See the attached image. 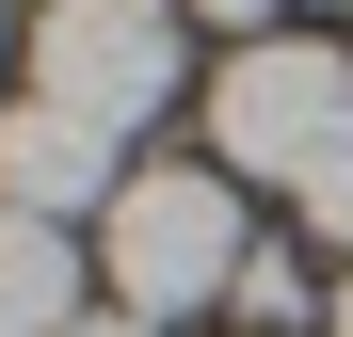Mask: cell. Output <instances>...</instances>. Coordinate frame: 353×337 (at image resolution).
<instances>
[{
  "label": "cell",
  "mask_w": 353,
  "mask_h": 337,
  "mask_svg": "<svg viewBox=\"0 0 353 337\" xmlns=\"http://www.w3.org/2000/svg\"><path fill=\"white\" fill-rule=\"evenodd\" d=\"M176 65H193V17L176 0H48L32 17V96L81 112V129H112V145L145 112H176Z\"/></svg>",
  "instance_id": "3957f363"
},
{
  "label": "cell",
  "mask_w": 353,
  "mask_h": 337,
  "mask_svg": "<svg viewBox=\"0 0 353 337\" xmlns=\"http://www.w3.org/2000/svg\"><path fill=\"white\" fill-rule=\"evenodd\" d=\"M0 48H32V32H17V17H0Z\"/></svg>",
  "instance_id": "8fae6325"
},
{
  "label": "cell",
  "mask_w": 353,
  "mask_h": 337,
  "mask_svg": "<svg viewBox=\"0 0 353 337\" xmlns=\"http://www.w3.org/2000/svg\"><path fill=\"white\" fill-rule=\"evenodd\" d=\"M321 305H337V337H353V273H337V289H321Z\"/></svg>",
  "instance_id": "30bf717a"
},
{
  "label": "cell",
  "mask_w": 353,
  "mask_h": 337,
  "mask_svg": "<svg viewBox=\"0 0 353 337\" xmlns=\"http://www.w3.org/2000/svg\"><path fill=\"white\" fill-rule=\"evenodd\" d=\"M193 17H209V32H241V48H273V32H257L273 0H193Z\"/></svg>",
  "instance_id": "ba28073f"
},
{
  "label": "cell",
  "mask_w": 353,
  "mask_h": 337,
  "mask_svg": "<svg viewBox=\"0 0 353 337\" xmlns=\"http://www.w3.org/2000/svg\"><path fill=\"white\" fill-rule=\"evenodd\" d=\"M81 337H161V321H129V305H97V321H81Z\"/></svg>",
  "instance_id": "9c48e42d"
},
{
  "label": "cell",
  "mask_w": 353,
  "mask_h": 337,
  "mask_svg": "<svg viewBox=\"0 0 353 337\" xmlns=\"http://www.w3.org/2000/svg\"><path fill=\"white\" fill-rule=\"evenodd\" d=\"M241 193L225 177H193V161H129V193H112V225H97V305H129V321H193V305H225L241 289Z\"/></svg>",
  "instance_id": "6da1fadb"
},
{
  "label": "cell",
  "mask_w": 353,
  "mask_h": 337,
  "mask_svg": "<svg viewBox=\"0 0 353 337\" xmlns=\"http://www.w3.org/2000/svg\"><path fill=\"white\" fill-rule=\"evenodd\" d=\"M112 193H129L112 129H81V112H48V96L0 112V209H32V225H112Z\"/></svg>",
  "instance_id": "277c9868"
},
{
  "label": "cell",
  "mask_w": 353,
  "mask_h": 337,
  "mask_svg": "<svg viewBox=\"0 0 353 337\" xmlns=\"http://www.w3.org/2000/svg\"><path fill=\"white\" fill-rule=\"evenodd\" d=\"M305 241H337V273H353V161H337V177H305Z\"/></svg>",
  "instance_id": "52a82bcc"
},
{
  "label": "cell",
  "mask_w": 353,
  "mask_h": 337,
  "mask_svg": "<svg viewBox=\"0 0 353 337\" xmlns=\"http://www.w3.org/2000/svg\"><path fill=\"white\" fill-rule=\"evenodd\" d=\"M81 321H97L81 225H32V209H0V337H81Z\"/></svg>",
  "instance_id": "5b68a950"
},
{
  "label": "cell",
  "mask_w": 353,
  "mask_h": 337,
  "mask_svg": "<svg viewBox=\"0 0 353 337\" xmlns=\"http://www.w3.org/2000/svg\"><path fill=\"white\" fill-rule=\"evenodd\" d=\"M209 145H225V177H273L289 209H305V177H337V161H353V65H337L321 32L225 48V81H209Z\"/></svg>",
  "instance_id": "7a4b0ae2"
},
{
  "label": "cell",
  "mask_w": 353,
  "mask_h": 337,
  "mask_svg": "<svg viewBox=\"0 0 353 337\" xmlns=\"http://www.w3.org/2000/svg\"><path fill=\"white\" fill-rule=\"evenodd\" d=\"M225 305H241L257 337H305V241H257V257H241V289H225Z\"/></svg>",
  "instance_id": "8992f818"
}]
</instances>
